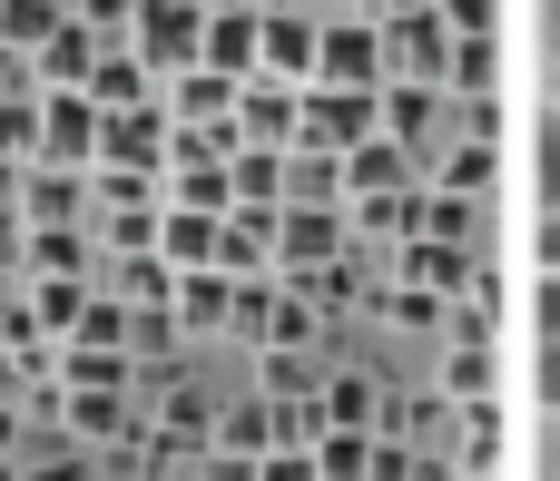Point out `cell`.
Wrapping results in <instances>:
<instances>
[{"label":"cell","instance_id":"cell-1","mask_svg":"<svg viewBox=\"0 0 560 481\" xmlns=\"http://www.w3.org/2000/svg\"><path fill=\"white\" fill-rule=\"evenodd\" d=\"M364 138H384V89H305V108H295V148H364Z\"/></svg>","mask_w":560,"mask_h":481},{"label":"cell","instance_id":"cell-2","mask_svg":"<svg viewBox=\"0 0 560 481\" xmlns=\"http://www.w3.org/2000/svg\"><path fill=\"white\" fill-rule=\"evenodd\" d=\"M128 49H138L158 79L197 69V49H207V0H138V20H128Z\"/></svg>","mask_w":560,"mask_h":481},{"label":"cell","instance_id":"cell-3","mask_svg":"<svg viewBox=\"0 0 560 481\" xmlns=\"http://www.w3.org/2000/svg\"><path fill=\"white\" fill-rule=\"evenodd\" d=\"M305 89H384V30L354 20V10H335L315 30V79Z\"/></svg>","mask_w":560,"mask_h":481},{"label":"cell","instance_id":"cell-4","mask_svg":"<svg viewBox=\"0 0 560 481\" xmlns=\"http://www.w3.org/2000/svg\"><path fill=\"white\" fill-rule=\"evenodd\" d=\"M374 30H384V79H433V89H443V69H453L443 10H394V20H374Z\"/></svg>","mask_w":560,"mask_h":481},{"label":"cell","instance_id":"cell-5","mask_svg":"<svg viewBox=\"0 0 560 481\" xmlns=\"http://www.w3.org/2000/svg\"><path fill=\"white\" fill-rule=\"evenodd\" d=\"M295 108H305V89H295V79L246 69V79H236V118H226V128H236L246 148H295Z\"/></svg>","mask_w":560,"mask_h":481},{"label":"cell","instance_id":"cell-6","mask_svg":"<svg viewBox=\"0 0 560 481\" xmlns=\"http://www.w3.org/2000/svg\"><path fill=\"white\" fill-rule=\"evenodd\" d=\"M98 157V108L79 89H39V157L30 167H89Z\"/></svg>","mask_w":560,"mask_h":481},{"label":"cell","instance_id":"cell-7","mask_svg":"<svg viewBox=\"0 0 560 481\" xmlns=\"http://www.w3.org/2000/svg\"><path fill=\"white\" fill-rule=\"evenodd\" d=\"M315 30H325V20H315L305 0H295V10H256V69L305 89V79H315Z\"/></svg>","mask_w":560,"mask_h":481},{"label":"cell","instance_id":"cell-8","mask_svg":"<svg viewBox=\"0 0 560 481\" xmlns=\"http://www.w3.org/2000/svg\"><path fill=\"white\" fill-rule=\"evenodd\" d=\"M167 157V98L148 108H98V157L89 167H158Z\"/></svg>","mask_w":560,"mask_h":481},{"label":"cell","instance_id":"cell-9","mask_svg":"<svg viewBox=\"0 0 560 481\" xmlns=\"http://www.w3.org/2000/svg\"><path fill=\"white\" fill-rule=\"evenodd\" d=\"M20 226H89V167H20Z\"/></svg>","mask_w":560,"mask_h":481},{"label":"cell","instance_id":"cell-10","mask_svg":"<svg viewBox=\"0 0 560 481\" xmlns=\"http://www.w3.org/2000/svg\"><path fill=\"white\" fill-rule=\"evenodd\" d=\"M354 236H345V207H276V266L305 275V266H335Z\"/></svg>","mask_w":560,"mask_h":481},{"label":"cell","instance_id":"cell-11","mask_svg":"<svg viewBox=\"0 0 560 481\" xmlns=\"http://www.w3.org/2000/svg\"><path fill=\"white\" fill-rule=\"evenodd\" d=\"M276 266V207H226L217 216V275L226 285H256Z\"/></svg>","mask_w":560,"mask_h":481},{"label":"cell","instance_id":"cell-12","mask_svg":"<svg viewBox=\"0 0 560 481\" xmlns=\"http://www.w3.org/2000/svg\"><path fill=\"white\" fill-rule=\"evenodd\" d=\"M98 49H108V39H98L89 20H59V30H49V39L20 59V69H30V89H79V79L98 69Z\"/></svg>","mask_w":560,"mask_h":481},{"label":"cell","instance_id":"cell-13","mask_svg":"<svg viewBox=\"0 0 560 481\" xmlns=\"http://www.w3.org/2000/svg\"><path fill=\"white\" fill-rule=\"evenodd\" d=\"M404 187H423V157H413L404 138H364V148H345V197H404Z\"/></svg>","mask_w":560,"mask_h":481},{"label":"cell","instance_id":"cell-14","mask_svg":"<svg viewBox=\"0 0 560 481\" xmlns=\"http://www.w3.org/2000/svg\"><path fill=\"white\" fill-rule=\"evenodd\" d=\"M79 98H89V108H148V98H158V69H148L128 39H108V49H98V69L79 79Z\"/></svg>","mask_w":560,"mask_h":481},{"label":"cell","instance_id":"cell-15","mask_svg":"<svg viewBox=\"0 0 560 481\" xmlns=\"http://www.w3.org/2000/svg\"><path fill=\"white\" fill-rule=\"evenodd\" d=\"M315 423L325 433H374L384 423V384L374 374H325L315 384Z\"/></svg>","mask_w":560,"mask_h":481},{"label":"cell","instance_id":"cell-16","mask_svg":"<svg viewBox=\"0 0 560 481\" xmlns=\"http://www.w3.org/2000/svg\"><path fill=\"white\" fill-rule=\"evenodd\" d=\"M167 118H187V128L236 118V79H226V69H207V59H197V69H177V79H167Z\"/></svg>","mask_w":560,"mask_h":481},{"label":"cell","instance_id":"cell-17","mask_svg":"<svg viewBox=\"0 0 560 481\" xmlns=\"http://www.w3.org/2000/svg\"><path fill=\"white\" fill-rule=\"evenodd\" d=\"M89 246H98L89 226H30L20 236V285L30 275H89Z\"/></svg>","mask_w":560,"mask_h":481},{"label":"cell","instance_id":"cell-18","mask_svg":"<svg viewBox=\"0 0 560 481\" xmlns=\"http://www.w3.org/2000/svg\"><path fill=\"white\" fill-rule=\"evenodd\" d=\"M325 344V315L295 295V285H276L266 295V335H256V354H315Z\"/></svg>","mask_w":560,"mask_h":481},{"label":"cell","instance_id":"cell-19","mask_svg":"<svg viewBox=\"0 0 560 481\" xmlns=\"http://www.w3.org/2000/svg\"><path fill=\"white\" fill-rule=\"evenodd\" d=\"M207 69H226V79H246L256 69V10L246 0H226V10H207V49H197Z\"/></svg>","mask_w":560,"mask_h":481},{"label":"cell","instance_id":"cell-20","mask_svg":"<svg viewBox=\"0 0 560 481\" xmlns=\"http://www.w3.org/2000/svg\"><path fill=\"white\" fill-rule=\"evenodd\" d=\"M285 207H345V157L335 148H285Z\"/></svg>","mask_w":560,"mask_h":481},{"label":"cell","instance_id":"cell-21","mask_svg":"<svg viewBox=\"0 0 560 481\" xmlns=\"http://www.w3.org/2000/svg\"><path fill=\"white\" fill-rule=\"evenodd\" d=\"M158 256H167L177 275L217 266V216H197V207H158Z\"/></svg>","mask_w":560,"mask_h":481},{"label":"cell","instance_id":"cell-22","mask_svg":"<svg viewBox=\"0 0 560 481\" xmlns=\"http://www.w3.org/2000/svg\"><path fill=\"white\" fill-rule=\"evenodd\" d=\"M207 453L266 462V453H276V403H217V443H207Z\"/></svg>","mask_w":560,"mask_h":481},{"label":"cell","instance_id":"cell-23","mask_svg":"<svg viewBox=\"0 0 560 481\" xmlns=\"http://www.w3.org/2000/svg\"><path fill=\"white\" fill-rule=\"evenodd\" d=\"M443 98H453V89H433V79H384V138L413 148V138L443 118Z\"/></svg>","mask_w":560,"mask_h":481},{"label":"cell","instance_id":"cell-24","mask_svg":"<svg viewBox=\"0 0 560 481\" xmlns=\"http://www.w3.org/2000/svg\"><path fill=\"white\" fill-rule=\"evenodd\" d=\"M226 187H236V207H285V148H246V138H236Z\"/></svg>","mask_w":560,"mask_h":481},{"label":"cell","instance_id":"cell-25","mask_svg":"<svg viewBox=\"0 0 560 481\" xmlns=\"http://www.w3.org/2000/svg\"><path fill=\"white\" fill-rule=\"evenodd\" d=\"M128 207H167L158 167H89V216H128Z\"/></svg>","mask_w":560,"mask_h":481},{"label":"cell","instance_id":"cell-26","mask_svg":"<svg viewBox=\"0 0 560 481\" xmlns=\"http://www.w3.org/2000/svg\"><path fill=\"white\" fill-rule=\"evenodd\" d=\"M20 305H30V325H39V335H69V325H79V305H89V275H30V285H20Z\"/></svg>","mask_w":560,"mask_h":481},{"label":"cell","instance_id":"cell-27","mask_svg":"<svg viewBox=\"0 0 560 481\" xmlns=\"http://www.w3.org/2000/svg\"><path fill=\"white\" fill-rule=\"evenodd\" d=\"M433 187L443 197H492V138H453L433 157Z\"/></svg>","mask_w":560,"mask_h":481},{"label":"cell","instance_id":"cell-28","mask_svg":"<svg viewBox=\"0 0 560 481\" xmlns=\"http://www.w3.org/2000/svg\"><path fill=\"white\" fill-rule=\"evenodd\" d=\"M59 344H89V354H128V305L89 285V305H79V325H69Z\"/></svg>","mask_w":560,"mask_h":481},{"label":"cell","instance_id":"cell-29","mask_svg":"<svg viewBox=\"0 0 560 481\" xmlns=\"http://www.w3.org/2000/svg\"><path fill=\"white\" fill-rule=\"evenodd\" d=\"M118 305H177V266L148 246V256H118Z\"/></svg>","mask_w":560,"mask_h":481},{"label":"cell","instance_id":"cell-30","mask_svg":"<svg viewBox=\"0 0 560 481\" xmlns=\"http://www.w3.org/2000/svg\"><path fill=\"white\" fill-rule=\"evenodd\" d=\"M0 157L10 167L39 157V89H0Z\"/></svg>","mask_w":560,"mask_h":481},{"label":"cell","instance_id":"cell-31","mask_svg":"<svg viewBox=\"0 0 560 481\" xmlns=\"http://www.w3.org/2000/svg\"><path fill=\"white\" fill-rule=\"evenodd\" d=\"M59 20H69V0H0V49H20V59H30Z\"/></svg>","mask_w":560,"mask_h":481},{"label":"cell","instance_id":"cell-32","mask_svg":"<svg viewBox=\"0 0 560 481\" xmlns=\"http://www.w3.org/2000/svg\"><path fill=\"white\" fill-rule=\"evenodd\" d=\"M315 481H364L374 472V433H315Z\"/></svg>","mask_w":560,"mask_h":481},{"label":"cell","instance_id":"cell-33","mask_svg":"<svg viewBox=\"0 0 560 481\" xmlns=\"http://www.w3.org/2000/svg\"><path fill=\"white\" fill-rule=\"evenodd\" d=\"M167 207L226 216V207H236V187H226V167H167Z\"/></svg>","mask_w":560,"mask_h":481},{"label":"cell","instance_id":"cell-34","mask_svg":"<svg viewBox=\"0 0 560 481\" xmlns=\"http://www.w3.org/2000/svg\"><path fill=\"white\" fill-rule=\"evenodd\" d=\"M226 305H236V285H226L217 266L177 275V325H226Z\"/></svg>","mask_w":560,"mask_h":481},{"label":"cell","instance_id":"cell-35","mask_svg":"<svg viewBox=\"0 0 560 481\" xmlns=\"http://www.w3.org/2000/svg\"><path fill=\"white\" fill-rule=\"evenodd\" d=\"M492 69H502V39H453L443 89H453V98H482V89H492Z\"/></svg>","mask_w":560,"mask_h":481},{"label":"cell","instance_id":"cell-36","mask_svg":"<svg viewBox=\"0 0 560 481\" xmlns=\"http://www.w3.org/2000/svg\"><path fill=\"white\" fill-rule=\"evenodd\" d=\"M472 226H482V197H443V187L423 197V236L433 246H472Z\"/></svg>","mask_w":560,"mask_h":481},{"label":"cell","instance_id":"cell-37","mask_svg":"<svg viewBox=\"0 0 560 481\" xmlns=\"http://www.w3.org/2000/svg\"><path fill=\"white\" fill-rule=\"evenodd\" d=\"M443 394H453V403H492V344H453Z\"/></svg>","mask_w":560,"mask_h":481},{"label":"cell","instance_id":"cell-38","mask_svg":"<svg viewBox=\"0 0 560 481\" xmlns=\"http://www.w3.org/2000/svg\"><path fill=\"white\" fill-rule=\"evenodd\" d=\"M364 481H443V462H423L413 443H374V472Z\"/></svg>","mask_w":560,"mask_h":481},{"label":"cell","instance_id":"cell-39","mask_svg":"<svg viewBox=\"0 0 560 481\" xmlns=\"http://www.w3.org/2000/svg\"><path fill=\"white\" fill-rule=\"evenodd\" d=\"M433 10H443L453 39H492V30H502V0H433Z\"/></svg>","mask_w":560,"mask_h":481},{"label":"cell","instance_id":"cell-40","mask_svg":"<svg viewBox=\"0 0 560 481\" xmlns=\"http://www.w3.org/2000/svg\"><path fill=\"white\" fill-rule=\"evenodd\" d=\"M384 315H394V325H443V295H433V285H394Z\"/></svg>","mask_w":560,"mask_h":481},{"label":"cell","instance_id":"cell-41","mask_svg":"<svg viewBox=\"0 0 560 481\" xmlns=\"http://www.w3.org/2000/svg\"><path fill=\"white\" fill-rule=\"evenodd\" d=\"M266 384H276V403H305L315 394V364L305 354H266Z\"/></svg>","mask_w":560,"mask_h":481},{"label":"cell","instance_id":"cell-42","mask_svg":"<svg viewBox=\"0 0 560 481\" xmlns=\"http://www.w3.org/2000/svg\"><path fill=\"white\" fill-rule=\"evenodd\" d=\"M69 20H89L98 39H128V20H138V0H69Z\"/></svg>","mask_w":560,"mask_h":481},{"label":"cell","instance_id":"cell-43","mask_svg":"<svg viewBox=\"0 0 560 481\" xmlns=\"http://www.w3.org/2000/svg\"><path fill=\"white\" fill-rule=\"evenodd\" d=\"M256 481H315V453H305V443H276V453L256 462Z\"/></svg>","mask_w":560,"mask_h":481},{"label":"cell","instance_id":"cell-44","mask_svg":"<svg viewBox=\"0 0 560 481\" xmlns=\"http://www.w3.org/2000/svg\"><path fill=\"white\" fill-rule=\"evenodd\" d=\"M541 207H560V108L541 118Z\"/></svg>","mask_w":560,"mask_h":481},{"label":"cell","instance_id":"cell-45","mask_svg":"<svg viewBox=\"0 0 560 481\" xmlns=\"http://www.w3.org/2000/svg\"><path fill=\"white\" fill-rule=\"evenodd\" d=\"M532 256H541V275H560V207H541V236H532Z\"/></svg>","mask_w":560,"mask_h":481},{"label":"cell","instance_id":"cell-46","mask_svg":"<svg viewBox=\"0 0 560 481\" xmlns=\"http://www.w3.org/2000/svg\"><path fill=\"white\" fill-rule=\"evenodd\" d=\"M10 481H89V462H79V453H59V462H30V472H10Z\"/></svg>","mask_w":560,"mask_h":481},{"label":"cell","instance_id":"cell-47","mask_svg":"<svg viewBox=\"0 0 560 481\" xmlns=\"http://www.w3.org/2000/svg\"><path fill=\"white\" fill-rule=\"evenodd\" d=\"M560 335V275H541V344Z\"/></svg>","mask_w":560,"mask_h":481},{"label":"cell","instance_id":"cell-48","mask_svg":"<svg viewBox=\"0 0 560 481\" xmlns=\"http://www.w3.org/2000/svg\"><path fill=\"white\" fill-rule=\"evenodd\" d=\"M541 403H560V335L541 344Z\"/></svg>","mask_w":560,"mask_h":481},{"label":"cell","instance_id":"cell-49","mask_svg":"<svg viewBox=\"0 0 560 481\" xmlns=\"http://www.w3.org/2000/svg\"><path fill=\"white\" fill-rule=\"evenodd\" d=\"M20 384H30V374H20V354L0 344V403H20Z\"/></svg>","mask_w":560,"mask_h":481},{"label":"cell","instance_id":"cell-50","mask_svg":"<svg viewBox=\"0 0 560 481\" xmlns=\"http://www.w3.org/2000/svg\"><path fill=\"white\" fill-rule=\"evenodd\" d=\"M10 197H20V167H10V157H0V216H10Z\"/></svg>","mask_w":560,"mask_h":481},{"label":"cell","instance_id":"cell-51","mask_svg":"<svg viewBox=\"0 0 560 481\" xmlns=\"http://www.w3.org/2000/svg\"><path fill=\"white\" fill-rule=\"evenodd\" d=\"M374 10H384V20H394V10H433V0H374Z\"/></svg>","mask_w":560,"mask_h":481},{"label":"cell","instance_id":"cell-52","mask_svg":"<svg viewBox=\"0 0 560 481\" xmlns=\"http://www.w3.org/2000/svg\"><path fill=\"white\" fill-rule=\"evenodd\" d=\"M551 49H560V0H551Z\"/></svg>","mask_w":560,"mask_h":481},{"label":"cell","instance_id":"cell-53","mask_svg":"<svg viewBox=\"0 0 560 481\" xmlns=\"http://www.w3.org/2000/svg\"><path fill=\"white\" fill-rule=\"evenodd\" d=\"M0 481H10V462H0Z\"/></svg>","mask_w":560,"mask_h":481}]
</instances>
